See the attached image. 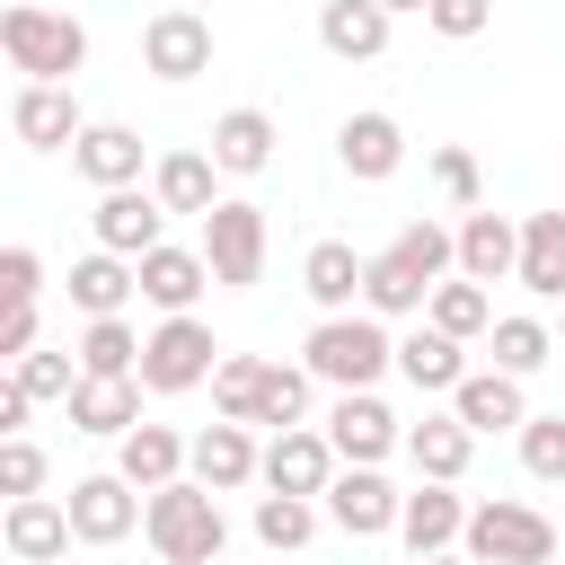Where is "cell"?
<instances>
[{"label":"cell","mask_w":565,"mask_h":565,"mask_svg":"<svg viewBox=\"0 0 565 565\" xmlns=\"http://www.w3.org/2000/svg\"><path fill=\"white\" fill-rule=\"evenodd\" d=\"M362 274H371V256H353L344 238H318V247L300 256V291L318 300V318H344V309L362 300Z\"/></svg>","instance_id":"d4e9b609"},{"label":"cell","mask_w":565,"mask_h":565,"mask_svg":"<svg viewBox=\"0 0 565 565\" xmlns=\"http://www.w3.org/2000/svg\"><path fill=\"white\" fill-rule=\"evenodd\" d=\"M556 344H565V318H556Z\"/></svg>","instance_id":"c3c4849f"},{"label":"cell","mask_w":565,"mask_h":565,"mask_svg":"<svg viewBox=\"0 0 565 565\" xmlns=\"http://www.w3.org/2000/svg\"><path fill=\"white\" fill-rule=\"evenodd\" d=\"M433 185H441L459 212H486V203H477V159H468L459 141H441V150H433Z\"/></svg>","instance_id":"7bdbcfd3"},{"label":"cell","mask_w":565,"mask_h":565,"mask_svg":"<svg viewBox=\"0 0 565 565\" xmlns=\"http://www.w3.org/2000/svg\"><path fill=\"white\" fill-rule=\"evenodd\" d=\"M327 441H335V459L344 468H380L388 450H406V424L380 406V388H344L335 406H327V424H318Z\"/></svg>","instance_id":"ba28073f"},{"label":"cell","mask_w":565,"mask_h":565,"mask_svg":"<svg viewBox=\"0 0 565 565\" xmlns=\"http://www.w3.org/2000/svg\"><path fill=\"white\" fill-rule=\"evenodd\" d=\"M26 415H35V397H26L18 380H0V441H18V433H26Z\"/></svg>","instance_id":"f6af8a7d"},{"label":"cell","mask_w":565,"mask_h":565,"mask_svg":"<svg viewBox=\"0 0 565 565\" xmlns=\"http://www.w3.org/2000/svg\"><path fill=\"white\" fill-rule=\"evenodd\" d=\"M212 371H221V344H212L203 318H159V327H150V344H141V388H150V397H185V388H203Z\"/></svg>","instance_id":"52a82bcc"},{"label":"cell","mask_w":565,"mask_h":565,"mask_svg":"<svg viewBox=\"0 0 565 565\" xmlns=\"http://www.w3.org/2000/svg\"><path fill=\"white\" fill-rule=\"evenodd\" d=\"M185 459H194V441H185L177 424H132V433L115 441V477H124V486H141V494L177 486V477H185Z\"/></svg>","instance_id":"ffe728a7"},{"label":"cell","mask_w":565,"mask_h":565,"mask_svg":"<svg viewBox=\"0 0 565 565\" xmlns=\"http://www.w3.org/2000/svg\"><path fill=\"white\" fill-rule=\"evenodd\" d=\"M459 274V230H441V221H406L380 256H371V274H362V309L371 318H424L433 309V291Z\"/></svg>","instance_id":"6da1fadb"},{"label":"cell","mask_w":565,"mask_h":565,"mask_svg":"<svg viewBox=\"0 0 565 565\" xmlns=\"http://www.w3.org/2000/svg\"><path fill=\"white\" fill-rule=\"evenodd\" d=\"M335 468H344V459H335V441H327L318 424H291V433L265 441V494H309V503H318V494L335 486Z\"/></svg>","instance_id":"5bb4252c"},{"label":"cell","mask_w":565,"mask_h":565,"mask_svg":"<svg viewBox=\"0 0 565 565\" xmlns=\"http://www.w3.org/2000/svg\"><path fill=\"white\" fill-rule=\"evenodd\" d=\"M71 168H79L97 194L141 185V132H132V124H88V132L71 141Z\"/></svg>","instance_id":"cb8c5ba5"},{"label":"cell","mask_w":565,"mask_h":565,"mask_svg":"<svg viewBox=\"0 0 565 565\" xmlns=\"http://www.w3.org/2000/svg\"><path fill=\"white\" fill-rule=\"evenodd\" d=\"M0 53H9L18 79H35V88H71V79L88 71V26H79L71 9L9 0V9H0Z\"/></svg>","instance_id":"7a4b0ae2"},{"label":"cell","mask_w":565,"mask_h":565,"mask_svg":"<svg viewBox=\"0 0 565 565\" xmlns=\"http://www.w3.org/2000/svg\"><path fill=\"white\" fill-rule=\"evenodd\" d=\"M512 282H521L530 300H556V309H565V203L521 221V274H512Z\"/></svg>","instance_id":"4316f807"},{"label":"cell","mask_w":565,"mask_h":565,"mask_svg":"<svg viewBox=\"0 0 565 565\" xmlns=\"http://www.w3.org/2000/svg\"><path fill=\"white\" fill-rule=\"evenodd\" d=\"M450 415H459L477 441H486V433H521V424H530V388L486 362V371H468V380L450 388Z\"/></svg>","instance_id":"2e32d148"},{"label":"cell","mask_w":565,"mask_h":565,"mask_svg":"<svg viewBox=\"0 0 565 565\" xmlns=\"http://www.w3.org/2000/svg\"><path fill=\"white\" fill-rule=\"evenodd\" d=\"M141 71L168 79V88L203 79V71H212V18H203V9H159V18L141 26Z\"/></svg>","instance_id":"9c48e42d"},{"label":"cell","mask_w":565,"mask_h":565,"mask_svg":"<svg viewBox=\"0 0 565 565\" xmlns=\"http://www.w3.org/2000/svg\"><path fill=\"white\" fill-rule=\"evenodd\" d=\"M459 556H477V565H556V521H547L539 503L494 494V503H477V512H468Z\"/></svg>","instance_id":"5b68a950"},{"label":"cell","mask_w":565,"mask_h":565,"mask_svg":"<svg viewBox=\"0 0 565 565\" xmlns=\"http://www.w3.org/2000/svg\"><path fill=\"white\" fill-rule=\"evenodd\" d=\"M9 380H18V388H26V397H35V406H71V388H79V380H88V371H79V362H71V353H44V344H35V353H26V362H18V371H9Z\"/></svg>","instance_id":"f35d334b"},{"label":"cell","mask_w":565,"mask_h":565,"mask_svg":"<svg viewBox=\"0 0 565 565\" xmlns=\"http://www.w3.org/2000/svg\"><path fill=\"white\" fill-rule=\"evenodd\" d=\"M9 132H18L26 150H71V141L88 132V115H79L71 88H35V79H18V97H9Z\"/></svg>","instance_id":"d6986e66"},{"label":"cell","mask_w":565,"mask_h":565,"mask_svg":"<svg viewBox=\"0 0 565 565\" xmlns=\"http://www.w3.org/2000/svg\"><path fill=\"white\" fill-rule=\"evenodd\" d=\"M265 203H247V194H221L212 212H203V265H212V282L221 291H256L265 282Z\"/></svg>","instance_id":"8992f818"},{"label":"cell","mask_w":565,"mask_h":565,"mask_svg":"<svg viewBox=\"0 0 565 565\" xmlns=\"http://www.w3.org/2000/svg\"><path fill=\"white\" fill-rule=\"evenodd\" d=\"M62 565H71V556H62Z\"/></svg>","instance_id":"681fc988"},{"label":"cell","mask_w":565,"mask_h":565,"mask_svg":"<svg viewBox=\"0 0 565 565\" xmlns=\"http://www.w3.org/2000/svg\"><path fill=\"white\" fill-rule=\"evenodd\" d=\"M512 441H521V468H530L539 486H565V415H530Z\"/></svg>","instance_id":"ab89813d"},{"label":"cell","mask_w":565,"mask_h":565,"mask_svg":"<svg viewBox=\"0 0 565 565\" xmlns=\"http://www.w3.org/2000/svg\"><path fill=\"white\" fill-rule=\"evenodd\" d=\"M380 9H388V18H406V9H433V0H380Z\"/></svg>","instance_id":"bcb514c9"},{"label":"cell","mask_w":565,"mask_h":565,"mask_svg":"<svg viewBox=\"0 0 565 565\" xmlns=\"http://www.w3.org/2000/svg\"><path fill=\"white\" fill-rule=\"evenodd\" d=\"M406 459H415L424 486H459L468 459H477V433L459 415H424V424H406Z\"/></svg>","instance_id":"484cf974"},{"label":"cell","mask_w":565,"mask_h":565,"mask_svg":"<svg viewBox=\"0 0 565 565\" xmlns=\"http://www.w3.org/2000/svg\"><path fill=\"white\" fill-rule=\"evenodd\" d=\"M397 371H406V388H415V397H450V388L468 380V344H459V335H441V327L424 318V327H406V335H397Z\"/></svg>","instance_id":"7402d4cb"},{"label":"cell","mask_w":565,"mask_h":565,"mask_svg":"<svg viewBox=\"0 0 565 565\" xmlns=\"http://www.w3.org/2000/svg\"><path fill=\"white\" fill-rule=\"evenodd\" d=\"M71 503H53V494H26V503H9L0 512V547L18 556V565H62L71 556Z\"/></svg>","instance_id":"ac0fdd59"},{"label":"cell","mask_w":565,"mask_h":565,"mask_svg":"<svg viewBox=\"0 0 565 565\" xmlns=\"http://www.w3.org/2000/svg\"><path fill=\"white\" fill-rule=\"evenodd\" d=\"M212 168L221 177H265L274 168V115L265 106H230L212 124Z\"/></svg>","instance_id":"83f0119b"},{"label":"cell","mask_w":565,"mask_h":565,"mask_svg":"<svg viewBox=\"0 0 565 565\" xmlns=\"http://www.w3.org/2000/svg\"><path fill=\"white\" fill-rule=\"evenodd\" d=\"M318 44L335 62H380L388 53V9L380 0H327L318 9Z\"/></svg>","instance_id":"f546056e"},{"label":"cell","mask_w":565,"mask_h":565,"mask_svg":"<svg viewBox=\"0 0 565 565\" xmlns=\"http://www.w3.org/2000/svg\"><path fill=\"white\" fill-rule=\"evenodd\" d=\"M309 362H265V388H256V424H274V433H291L300 415H309Z\"/></svg>","instance_id":"74e56055"},{"label":"cell","mask_w":565,"mask_h":565,"mask_svg":"<svg viewBox=\"0 0 565 565\" xmlns=\"http://www.w3.org/2000/svg\"><path fill=\"white\" fill-rule=\"evenodd\" d=\"M318 521H327V503H309V494H256V547H274V556L309 547Z\"/></svg>","instance_id":"d590c367"},{"label":"cell","mask_w":565,"mask_h":565,"mask_svg":"<svg viewBox=\"0 0 565 565\" xmlns=\"http://www.w3.org/2000/svg\"><path fill=\"white\" fill-rule=\"evenodd\" d=\"M468 512H477V503H459V486H415L406 512H397L406 556H415V565H424V556H450V547L468 539Z\"/></svg>","instance_id":"e0dca14e"},{"label":"cell","mask_w":565,"mask_h":565,"mask_svg":"<svg viewBox=\"0 0 565 565\" xmlns=\"http://www.w3.org/2000/svg\"><path fill=\"white\" fill-rule=\"evenodd\" d=\"M300 362H309V380H327L335 397H344V388H380V380L397 371V335H388V318L344 309V318H318V327H309Z\"/></svg>","instance_id":"277c9868"},{"label":"cell","mask_w":565,"mask_h":565,"mask_svg":"<svg viewBox=\"0 0 565 565\" xmlns=\"http://www.w3.org/2000/svg\"><path fill=\"white\" fill-rule=\"evenodd\" d=\"M256 388H265V353H221V371H212V415H221V424H256Z\"/></svg>","instance_id":"8d00e7d4"},{"label":"cell","mask_w":565,"mask_h":565,"mask_svg":"<svg viewBox=\"0 0 565 565\" xmlns=\"http://www.w3.org/2000/svg\"><path fill=\"white\" fill-rule=\"evenodd\" d=\"M441 335H459V344H477V335H494V291L486 282H468V274H450L441 291H433V309H424Z\"/></svg>","instance_id":"e575fe53"},{"label":"cell","mask_w":565,"mask_h":565,"mask_svg":"<svg viewBox=\"0 0 565 565\" xmlns=\"http://www.w3.org/2000/svg\"><path fill=\"white\" fill-rule=\"evenodd\" d=\"M185 477H194V486H212V494L265 486V441H256V424H203V433H194Z\"/></svg>","instance_id":"4fadbf2b"},{"label":"cell","mask_w":565,"mask_h":565,"mask_svg":"<svg viewBox=\"0 0 565 565\" xmlns=\"http://www.w3.org/2000/svg\"><path fill=\"white\" fill-rule=\"evenodd\" d=\"M0 494L9 503H26V494H44V450L18 433V441H0Z\"/></svg>","instance_id":"b9f144b4"},{"label":"cell","mask_w":565,"mask_h":565,"mask_svg":"<svg viewBox=\"0 0 565 565\" xmlns=\"http://www.w3.org/2000/svg\"><path fill=\"white\" fill-rule=\"evenodd\" d=\"M35 291H44V256L18 238V247H0V300L9 309H35Z\"/></svg>","instance_id":"60d3db41"},{"label":"cell","mask_w":565,"mask_h":565,"mask_svg":"<svg viewBox=\"0 0 565 565\" xmlns=\"http://www.w3.org/2000/svg\"><path fill=\"white\" fill-rule=\"evenodd\" d=\"M318 503H327V521H335L344 539H388L397 512H406V494H397L380 468H335V486H327Z\"/></svg>","instance_id":"9a60e30c"},{"label":"cell","mask_w":565,"mask_h":565,"mask_svg":"<svg viewBox=\"0 0 565 565\" xmlns=\"http://www.w3.org/2000/svg\"><path fill=\"white\" fill-rule=\"evenodd\" d=\"M459 274L468 282H512L521 274V221L512 212H468L459 221Z\"/></svg>","instance_id":"603a6c76"},{"label":"cell","mask_w":565,"mask_h":565,"mask_svg":"<svg viewBox=\"0 0 565 565\" xmlns=\"http://www.w3.org/2000/svg\"><path fill=\"white\" fill-rule=\"evenodd\" d=\"M212 177H221V168H212V150H168V159L150 168V194H159L168 212H194V221H203V212L221 203V194H212Z\"/></svg>","instance_id":"d6a6232c"},{"label":"cell","mask_w":565,"mask_h":565,"mask_svg":"<svg viewBox=\"0 0 565 565\" xmlns=\"http://www.w3.org/2000/svg\"><path fill=\"white\" fill-rule=\"evenodd\" d=\"M62 503H71V530H79L88 547H115V539H132V530H141V503H150V494H141V486H124L115 468H97V477H71V494H62Z\"/></svg>","instance_id":"30bf717a"},{"label":"cell","mask_w":565,"mask_h":565,"mask_svg":"<svg viewBox=\"0 0 565 565\" xmlns=\"http://www.w3.org/2000/svg\"><path fill=\"white\" fill-rule=\"evenodd\" d=\"M141 344L150 335H132V318H88L79 327V371L88 380H141Z\"/></svg>","instance_id":"836d02e7"},{"label":"cell","mask_w":565,"mask_h":565,"mask_svg":"<svg viewBox=\"0 0 565 565\" xmlns=\"http://www.w3.org/2000/svg\"><path fill=\"white\" fill-rule=\"evenodd\" d=\"M132 424H141V380H79V388H71V433L124 441Z\"/></svg>","instance_id":"4dcf8cb0"},{"label":"cell","mask_w":565,"mask_h":565,"mask_svg":"<svg viewBox=\"0 0 565 565\" xmlns=\"http://www.w3.org/2000/svg\"><path fill=\"white\" fill-rule=\"evenodd\" d=\"M424 565H477V556H459V547H450V556H424Z\"/></svg>","instance_id":"7dc6e473"},{"label":"cell","mask_w":565,"mask_h":565,"mask_svg":"<svg viewBox=\"0 0 565 565\" xmlns=\"http://www.w3.org/2000/svg\"><path fill=\"white\" fill-rule=\"evenodd\" d=\"M88 230H97V247L106 256H150V247H168V203L159 194H141V185H115V194H97V212H88Z\"/></svg>","instance_id":"7c38bea8"},{"label":"cell","mask_w":565,"mask_h":565,"mask_svg":"<svg viewBox=\"0 0 565 565\" xmlns=\"http://www.w3.org/2000/svg\"><path fill=\"white\" fill-rule=\"evenodd\" d=\"M141 539H150V556H159V565H221V556H230L221 494H212V486H194V477L159 486V494L141 503Z\"/></svg>","instance_id":"3957f363"},{"label":"cell","mask_w":565,"mask_h":565,"mask_svg":"<svg viewBox=\"0 0 565 565\" xmlns=\"http://www.w3.org/2000/svg\"><path fill=\"white\" fill-rule=\"evenodd\" d=\"M141 291V265L132 256H106V247H88L79 265H71V309L79 318H124V300Z\"/></svg>","instance_id":"f1b7e54d"},{"label":"cell","mask_w":565,"mask_h":565,"mask_svg":"<svg viewBox=\"0 0 565 565\" xmlns=\"http://www.w3.org/2000/svg\"><path fill=\"white\" fill-rule=\"evenodd\" d=\"M335 159H344V177H353V185H388V177L406 168V124H397L388 106L344 115V124H335Z\"/></svg>","instance_id":"8fae6325"},{"label":"cell","mask_w":565,"mask_h":565,"mask_svg":"<svg viewBox=\"0 0 565 565\" xmlns=\"http://www.w3.org/2000/svg\"><path fill=\"white\" fill-rule=\"evenodd\" d=\"M486 353H494V371H512V380H530V371H547L565 344H556V327L547 318H530V309H512V318H494V335H486Z\"/></svg>","instance_id":"1f68e13d"},{"label":"cell","mask_w":565,"mask_h":565,"mask_svg":"<svg viewBox=\"0 0 565 565\" xmlns=\"http://www.w3.org/2000/svg\"><path fill=\"white\" fill-rule=\"evenodd\" d=\"M203 291H212L203 247H150V256H141V300H150L159 318H194Z\"/></svg>","instance_id":"44dd1931"},{"label":"cell","mask_w":565,"mask_h":565,"mask_svg":"<svg viewBox=\"0 0 565 565\" xmlns=\"http://www.w3.org/2000/svg\"><path fill=\"white\" fill-rule=\"evenodd\" d=\"M424 26H433V35H450V44H468V35H486V26H494V0H433V9H424Z\"/></svg>","instance_id":"ee69618b"}]
</instances>
